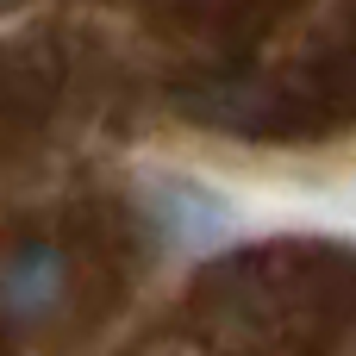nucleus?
I'll return each instance as SVG.
<instances>
[{
  "mask_svg": "<svg viewBox=\"0 0 356 356\" xmlns=\"http://www.w3.org/2000/svg\"><path fill=\"white\" fill-rule=\"evenodd\" d=\"M156 257V219L119 188H69L0 213V356H81Z\"/></svg>",
  "mask_w": 356,
  "mask_h": 356,
  "instance_id": "nucleus-2",
  "label": "nucleus"
},
{
  "mask_svg": "<svg viewBox=\"0 0 356 356\" xmlns=\"http://www.w3.org/2000/svg\"><path fill=\"white\" fill-rule=\"evenodd\" d=\"M138 113L113 44L69 19H19L0 31V175H31L88 131H125Z\"/></svg>",
  "mask_w": 356,
  "mask_h": 356,
  "instance_id": "nucleus-4",
  "label": "nucleus"
},
{
  "mask_svg": "<svg viewBox=\"0 0 356 356\" xmlns=\"http://www.w3.org/2000/svg\"><path fill=\"white\" fill-rule=\"evenodd\" d=\"M119 356H356V244L263 238L225 250Z\"/></svg>",
  "mask_w": 356,
  "mask_h": 356,
  "instance_id": "nucleus-3",
  "label": "nucleus"
},
{
  "mask_svg": "<svg viewBox=\"0 0 356 356\" xmlns=\"http://www.w3.org/2000/svg\"><path fill=\"white\" fill-rule=\"evenodd\" d=\"M131 75L144 119L250 150L356 131V0H75Z\"/></svg>",
  "mask_w": 356,
  "mask_h": 356,
  "instance_id": "nucleus-1",
  "label": "nucleus"
}]
</instances>
